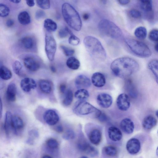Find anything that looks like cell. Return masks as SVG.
Masks as SVG:
<instances>
[{
	"label": "cell",
	"mask_w": 158,
	"mask_h": 158,
	"mask_svg": "<svg viewBox=\"0 0 158 158\" xmlns=\"http://www.w3.org/2000/svg\"><path fill=\"white\" fill-rule=\"evenodd\" d=\"M20 86L24 91L28 92L31 89H34L36 87V83L33 79L26 77L21 80L20 83Z\"/></svg>",
	"instance_id": "15"
},
{
	"label": "cell",
	"mask_w": 158,
	"mask_h": 158,
	"mask_svg": "<svg viewBox=\"0 0 158 158\" xmlns=\"http://www.w3.org/2000/svg\"><path fill=\"white\" fill-rule=\"evenodd\" d=\"M41 158H52L51 156L48 155H45L42 156Z\"/></svg>",
	"instance_id": "58"
},
{
	"label": "cell",
	"mask_w": 158,
	"mask_h": 158,
	"mask_svg": "<svg viewBox=\"0 0 158 158\" xmlns=\"http://www.w3.org/2000/svg\"><path fill=\"white\" fill-rule=\"evenodd\" d=\"M73 110L74 113L78 115H85L94 113L97 118H98L102 113L101 110L85 101L79 100L76 102Z\"/></svg>",
	"instance_id": "6"
},
{
	"label": "cell",
	"mask_w": 158,
	"mask_h": 158,
	"mask_svg": "<svg viewBox=\"0 0 158 158\" xmlns=\"http://www.w3.org/2000/svg\"></svg>",
	"instance_id": "63"
},
{
	"label": "cell",
	"mask_w": 158,
	"mask_h": 158,
	"mask_svg": "<svg viewBox=\"0 0 158 158\" xmlns=\"http://www.w3.org/2000/svg\"><path fill=\"white\" fill-rule=\"evenodd\" d=\"M120 126L122 130L127 134L132 133L134 129L133 122L128 118H125L122 120L120 123Z\"/></svg>",
	"instance_id": "18"
},
{
	"label": "cell",
	"mask_w": 158,
	"mask_h": 158,
	"mask_svg": "<svg viewBox=\"0 0 158 158\" xmlns=\"http://www.w3.org/2000/svg\"><path fill=\"white\" fill-rule=\"evenodd\" d=\"M98 28L103 35L116 40H119L123 38V33L121 29L110 20H102L98 23Z\"/></svg>",
	"instance_id": "4"
},
{
	"label": "cell",
	"mask_w": 158,
	"mask_h": 158,
	"mask_svg": "<svg viewBox=\"0 0 158 158\" xmlns=\"http://www.w3.org/2000/svg\"><path fill=\"white\" fill-rule=\"evenodd\" d=\"M75 136V133L73 131L68 130L64 134L63 138L65 139L68 140L73 139Z\"/></svg>",
	"instance_id": "44"
},
{
	"label": "cell",
	"mask_w": 158,
	"mask_h": 158,
	"mask_svg": "<svg viewBox=\"0 0 158 158\" xmlns=\"http://www.w3.org/2000/svg\"><path fill=\"white\" fill-rule=\"evenodd\" d=\"M17 88L14 83H11L8 85L6 92L7 100L10 102H14L16 100Z\"/></svg>",
	"instance_id": "21"
},
{
	"label": "cell",
	"mask_w": 158,
	"mask_h": 158,
	"mask_svg": "<svg viewBox=\"0 0 158 158\" xmlns=\"http://www.w3.org/2000/svg\"><path fill=\"white\" fill-rule=\"evenodd\" d=\"M73 99V92L71 89H69L65 92L64 97L62 102V104L65 106H69L72 103Z\"/></svg>",
	"instance_id": "33"
},
{
	"label": "cell",
	"mask_w": 158,
	"mask_h": 158,
	"mask_svg": "<svg viewBox=\"0 0 158 158\" xmlns=\"http://www.w3.org/2000/svg\"><path fill=\"white\" fill-rule=\"evenodd\" d=\"M11 128L16 134H18L24 127V123L22 118L17 115L13 116L11 121Z\"/></svg>",
	"instance_id": "16"
},
{
	"label": "cell",
	"mask_w": 158,
	"mask_h": 158,
	"mask_svg": "<svg viewBox=\"0 0 158 158\" xmlns=\"http://www.w3.org/2000/svg\"><path fill=\"white\" fill-rule=\"evenodd\" d=\"M130 16L135 19H138L141 17V14L140 12L137 10L132 9L129 11Z\"/></svg>",
	"instance_id": "45"
},
{
	"label": "cell",
	"mask_w": 158,
	"mask_h": 158,
	"mask_svg": "<svg viewBox=\"0 0 158 158\" xmlns=\"http://www.w3.org/2000/svg\"><path fill=\"white\" fill-rule=\"evenodd\" d=\"M0 109H1V114H0V115H1H1H2V101H1V100H0Z\"/></svg>",
	"instance_id": "59"
},
{
	"label": "cell",
	"mask_w": 158,
	"mask_h": 158,
	"mask_svg": "<svg viewBox=\"0 0 158 158\" xmlns=\"http://www.w3.org/2000/svg\"><path fill=\"white\" fill-rule=\"evenodd\" d=\"M14 23V20L11 19H8L6 22V25L8 27L12 26Z\"/></svg>",
	"instance_id": "50"
},
{
	"label": "cell",
	"mask_w": 158,
	"mask_h": 158,
	"mask_svg": "<svg viewBox=\"0 0 158 158\" xmlns=\"http://www.w3.org/2000/svg\"><path fill=\"white\" fill-rule=\"evenodd\" d=\"M148 38L152 41L158 42V30L154 29L152 30L149 33Z\"/></svg>",
	"instance_id": "42"
},
{
	"label": "cell",
	"mask_w": 158,
	"mask_h": 158,
	"mask_svg": "<svg viewBox=\"0 0 158 158\" xmlns=\"http://www.w3.org/2000/svg\"><path fill=\"white\" fill-rule=\"evenodd\" d=\"M75 83L76 86L79 89L88 88L91 85L90 79L83 75L78 76L75 79Z\"/></svg>",
	"instance_id": "14"
},
{
	"label": "cell",
	"mask_w": 158,
	"mask_h": 158,
	"mask_svg": "<svg viewBox=\"0 0 158 158\" xmlns=\"http://www.w3.org/2000/svg\"><path fill=\"white\" fill-rule=\"evenodd\" d=\"M68 42L70 44L72 45L76 46L79 44L80 40L73 33L70 35L68 39Z\"/></svg>",
	"instance_id": "43"
},
{
	"label": "cell",
	"mask_w": 158,
	"mask_h": 158,
	"mask_svg": "<svg viewBox=\"0 0 158 158\" xmlns=\"http://www.w3.org/2000/svg\"><path fill=\"white\" fill-rule=\"evenodd\" d=\"M118 1L120 4L122 5L127 4L130 2L129 0H119Z\"/></svg>",
	"instance_id": "53"
},
{
	"label": "cell",
	"mask_w": 158,
	"mask_h": 158,
	"mask_svg": "<svg viewBox=\"0 0 158 158\" xmlns=\"http://www.w3.org/2000/svg\"><path fill=\"white\" fill-rule=\"evenodd\" d=\"M36 2L38 6L43 9H48L50 8V1L49 0H36Z\"/></svg>",
	"instance_id": "38"
},
{
	"label": "cell",
	"mask_w": 158,
	"mask_h": 158,
	"mask_svg": "<svg viewBox=\"0 0 158 158\" xmlns=\"http://www.w3.org/2000/svg\"><path fill=\"white\" fill-rule=\"evenodd\" d=\"M126 148L127 152L131 154H136L140 150L141 148L140 142L137 138H132L127 142Z\"/></svg>",
	"instance_id": "11"
},
{
	"label": "cell",
	"mask_w": 158,
	"mask_h": 158,
	"mask_svg": "<svg viewBox=\"0 0 158 158\" xmlns=\"http://www.w3.org/2000/svg\"><path fill=\"white\" fill-rule=\"evenodd\" d=\"M141 9L145 12H149L152 10V1L149 0L140 1Z\"/></svg>",
	"instance_id": "35"
},
{
	"label": "cell",
	"mask_w": 158,
	"mask_h": 158,
	"mask_svg": "<svg viewBox=\"0 0 158 158\" xmlns=\"http://www.w3.org/2000/svg\"><path fill=\"white\" fill-rule=\"evenodd\" d=\"M61 12L65 21L70 27L77 31L81 30L82 23L79 15L71 4L67 2L64 3Z\"/></svg>",
	"instance_id": "2"
},
{
	"label": "cell",
	"mask_w": 158,
	"mask_h": 158,
	"mask_svg": "<svg viewBox=\"0 0 158 158\" xmlns=\"http://www.w3.org/2000/svg\"><path fill=\"white\" fill-rule=\"evenodd\" d=\"M73 33L67 27L60 29L58 31V35L60 38H63L67 37L69 34L70 35Z\"/></svg>",
	"instance_id": "39"
},
{
	"label": "cell",
	"mask_w": 158,
	"mask_h": 158,
	"mask_svg": "<svg viewBox=\"0 0 158 158\" xmlns=\"http://www.w3.org/2000/svg\"><path fill=\"white\" fill-rule=\"evenodd\" d=\"M44 26L46 31L50 32L55 31L57 27L56 23L53 20L48 18L44 20Z\"/></svg>",
	"instance_id": "27"
},
{
	"label": "cell",
	"mask_w": 158,
	"mask_h": 158,
	"mask_svg": "<svg viewBox=\"0 0 158 158\" xmlns=\"http://www.w3.org/2000/svg\"><path fill=\"white\" fill-rule=\"evenodd\" d=\"M98 118L100 121L102 122L105 121L107 119V117L106 114L102 113Z\"/></svg>",
	"instance_id": "48"
},
{
	"label": "cell",
	"mask_w": 158,
	"mask_h": 158,
	"mask_svg": "<svg viewBox=\"0 0 158 158\" xmlns=\"http://www.w3.org/2000/svg\"><path fill=\"white\" fill-rule=\"evenodd\" d=\"M116 104L118 109L123 111L127 110L130 106V102L127 95L125 93L119 94L116 100Z\"/></svg>",
	"instance_id": "10"
},
{
	"label": "cell",
	"mask_w": 158,
	"mask_h": 158,
	"mask_svg": "<svg viewBox=\"0 0 158 158\" xmlns=\"http://www.w3.org/2000/svg\"><path fill=\"white\" fill-rule=\"evenodd\" d=\"M60 47L64 54L66 56H71L75 53L74 50L71 48L64 45H61Z\"/></svg>",
	"instance_id": "40"
},
{
	"label": "cell",
	"mask_w": 158,
	"mask_h": 158,
	"mask_svg": "<svg viewBox=\"0 0 158 158\" xmlns=\"http://www.w3.org/2000/svg\"><path fill=\"white\" fill-rule=\"evenodd\" d=\"M125 41L131 51L137 56L145 58L151 55L150 49L144 43L130 38L125 39Z\"/></svg>",
	"instance_id": "5"
},
{
	"label": "cell",
	"mask_w": 158,
	"mask_h": 158,
	"mask_svg": "<svg viewBox=\"0 0 158 158\" xmlns=\"http://www.w3.org/2000/svg\"><path fill=\"white\" fill-rule=\"evenodd\" d=\"M89 141L93 144L98 145L100 143L102 138L101 131L97 128H94L89 132Z\"/></svg>",
	"instance_id": "20"
},
{
	"label": "cell",
	"mask_w": 158,
	"mask_h": 158,
	"mask_svg": "<svg viewBox=\"0 0 158 158\" xmlns=\"http://www.w3.org/2000/svg\"><path fill=\"white\" fill-rule=\"evenodd\" d=\"M45 15V12L43 10H37L35 14V17L37 19H40L43 18Z\"/></svg>",
	"instance_id": "47"
},
{
	"label": "cell",
	"mask_w": 158,
	"mask_h": 158,
	"mask_svg": "<svg viewBox=\"0 0 158 158\" xmlns=\"http://www.w3.org/2000/svg\"><path fill=\"white\" fill-rule=\"evenodd\" d=\"M55 130L57 132L61 133L63 131V128L61 125H58L56 127Z\"/></svg>",
	"instance_id": "51"
},
{
	"label": "cell",
	"mask_w": 158,
	"mask_h": 158,
	"mask_svg": "<svg viewBox=\"0 0 158 158\" xmlns=\"http://www.w3.org/2000/svg\"><path fill=\"white\" fill-rule=\"evenodd\" d=\"M108 133L109 138L112 141H118L122 138V134L121 131L117 127L111 126L108 130Z\"/></svg>",
	"instance_id": "19"
},
{
	"label": "cell",
	"mask_w": 158,
	"mask_h": 158,
	"mask_svg": "<svg viewBox=\"0 0 158 158\" xmlns=\"http://www.w3.org/2000/svg\"><path fill=\"white\" fill-rule=\"evenodd\" d=\"M23 64L27 69L33 72L38 70L40 66L38 61L34 57L31 56H27L24 58Z\"/></svg>",
	"instance_id": "13"
},
{
	"label": "cell",
	"mask_w": 158,
	"mask_h": 158,
	"mask_svg": "<svg viewBox=\"0 0 158 158\" xmlns=\"http://www.w3.org/2000/svg\"><path fill=\"white\" fill-rule=\"evenodd\" d=\"M149 69L153 74L157 83L158 84V60H151L148 64Z\"/></svg>",
	"instance_id": "28"
},
{
	"label": "cell",
	"mask_w": 158,
	"mask_h": 158,
	"mask_svg": "<svg viewBox=\"0 0 158 158\" xmlns=\"http://www.w3.org/2000/svg\"><path fill=\"white\" fill-rule=\"evenodd\" d=\"M80 158H88L87 157L85 156H82Z\"/></svg>",
	"instance_id": "62"
},
{
	"label": "cell",
	"mask_w": 158,
	"mask_h": 158,
	"mask_svg": "<svg viewBox=\"0 0 158 158\" xmlns=\"http://www.w3.org/2000/svg\"><path fill=\"white\" fill-rule=\"evenodd\" d=\"M156 155L158 156V147L156 149Z\"/></svg>",
	"instance_id": "61"
},
{
	"label": "cell",
	"mask_w": 158,
	"mask_h": 158,
	"mask_svg": "<svg viewBox=\"0 0 158 158\" xmlns=\"http://www.w3.org/2000/svg\"><path fill=\"white\" fill-rule=\"evenodd\" d=\"M13 116L11 113L9 111L6 112L5 118L4 129L6 135L8 136L11 128V121Z\"/></svg>",
	"instance_id": "26"
},
{
	"label": "cell",
	"mask_w": 158,
	"mask_h": 158,
	"mask_svg": "<svg viewBox=\"0 0 158 158\" xmlns=\"http://www.w3.org/2000/svg\"><path fill=\"white\" fill-rule=\"evenodd\" d=\"M88 91L85 89H79L74 93V96L77 99L81 101H85L89 97Z\"/></svg>",
	"instance_id": "30"
},
{
	"label": "cell",
	"mask_w": 158,
	"mask_h": 158,
	"mask_svg": "<svg viewBox=\"0 0 158 158\" xmlns=\"http://www.w3.org/2000/svg\"><path fill=\"white\" fill-rule=\"evenodd\" d=\"M66 86L64 84H61L59 86V90L60 93L64 94L66 92Z\"/></svg>",
	"instance_id": "49"
},
{
	"label": "cell",
	"mask_w": 158,
	"mask_h": 158,
	"mask_svg": "<svg viewBox=\"0 0 158 158\" xmlns=\"http://www.w3.org/2000/svg\"><path fill=\"white\" fill-rule=\"evenodd\" d=\"M26 3L27 5L29 7H32L35 4V1L34 0H27Z\"/></svg>",
	"instance_id": "52"
},
{
	"label": "cell",
	"mask_w": 158,
	"mask_h": 158,
	"mask_svg": "<svg viewBox=\"0 0 158 158\" xmlns=\"http://www.w3.org/2000/svg\"><path fill=\"white\" fill-rule=\"evenodd\" d=\"M89 17V15L88 13H85L83 16V18L85 20H87L88 19Z\"/></svg>",
	"instance_id": "54"
},
{
	"label": "cell",
	"mask_w": 158,
	"mask_h": 158,
	"mask_svg": "<svg viewBox=\"0 0 158 158\" xmlns=\"http://www.w3.org/2000/svg\"><path fill=\"white\" fill-rule=\"evenodd\" d=\"M43 117L45 122L50 126L55 125L59 120L58 113L52 109L46 110L44 113Z\"/></svg>",
	"instance_id": "9"
},
{
	"label": "cell",
	"mask_w": 158,
	"mask_h": 158,
	"mask_svg": "<svg viewBox=\"0 0 158 158\" xmlns=\"http://www.w3.org/2000/svg\"><path fill=\"white\" fill-rule=\"evenodd\" d=\"M138 63L134 59L128 57L118 58L111 63L110 69L114 74L121 78L127 77L137 71Z\"/></svg>",
	"instance_id": "1"
},
{
	"label": "cell",
	"mask_w": 158,
	"mask_h": 158,
	"mask_svg": "<svg viewBox=\"0 0 158 158\" xmlns=\"http://www.w3.org/2000/svg\"><path fill=\"white\" fill-rule=\"evenodd\" d=\"M157 121L156 118L151 115H148L145 117L142 122V126L146 130H149L156 124Z\"/></svg>",
	"instance_id": "23"
},
{
	"label": "cell",
	"mask_w": 158,
	"mask_h": 158,
	"mask_svg": "<svg viewBox=\"0 0 158 158\" xmlns=\"http://www.w3.org/2000/svg\"><path fill=\"white\" fill-rule=\"evenodd\" d=\"M154 48L155 51L158 53V42L155 45Z\"/></svg>",
	"instance_id": "57"
},
{
	"label": "cell",
	"mask_w": 158,
	"mask_h": 158,
	"mask_svg": "<svg viewBox=\"0 0 158 158\" xmlns=\"http://www.w3.org/2000/svg\"><path fill=\"white\" fill-rule=\"evenodd\" d=\"M103 150L105 154L109 157L115 156L117 153L116 148L110 145L105 147Z\"/></svg>",
	"instance_id": "34"
},
{
	"label": "cell",
	"mask_w": 158,
	"mask_h": 158,
	"mask_svg": "<svg viewBox=\"0 0 158 158\" xmlns=\"http://www.w3.org/2000/svg\"><path fill=\"white\" fill-rule=\"evenodd\" d=\"M10 12L9 7L3 3L0 4V16L5 17L8 16Z\"/></svg>",
	"instance_id": "37"
},
{
	"label": "cell",
	"mask_w": 158,
	"mask_h": 158,
	"mask_svg": "<svg viewBox=\"0 0 158 158\" xmlns=\"http://www.w3.org/2000/svg\"><path fill=\"white\" fill-rule=\"evenodd\" d=\"M45 50L47 56L50 61L55 58L56 50V41L51 32L46 31L45 35Z\"/></svg>",
	"instance_id": "7"
},
{
	"label": "cell",
	"mask_w": 158,
	"mask_h": 158,
	"mask_svg": "<svg viewBox=\"0 0 158 158\" xmlns=\"http://www.w3.org/2000/svg\"><path fill=\"white\" fill-rule=\"evenodd\" d=\"M85 48L93 58L100 60L105 59L106 53L100 41L96 38L87 36L83 40Z\"/></svg>",
	"instance_id": "3"
},
{
	"label": "cell",
	"mask_w": 158,
	"mask_h": 158,
	"mask_svg": "<svg viewBox=\"0 0 158 158\" xmlns=\"http://www.w3.org/2000/svg\"><path fill=\"white\" fill-rule=\"evenodd\" d=\"M91 82L95 87H102L106 84L105 77L102 73L99 72H95L92 76Z\"/></svg>",
	"instance_id": "17"
},
{
	"label": "cell",
	"mask_w": 158,
	"mask_h": 158,
	"mask_svg": "<svg viewBox=\"0 0 158 158\" xmlns=\"http://www.w3.org/2000/svg\"><path fill=\"white\" fill-rule=\"evenodd\" d=\"M78 148L92 157H95L98 155L97 149L84 139L80 140L77 144Z\"/></svg>",
	"instance_id": "8"
},
{
	"label": "cell",
	"mask_w": 158,
	"mask_h": 158,
	"mask_svg": "<svg viewBox=\"0 0 158 158\" xmlns=\"http://www.w3.org/2000/svg\"><path fill=\"white\" fill-rule=\"evenodd\" d=\"M134 35L135 36L140 40H144L147 35V30L145 27L143 26L137 27L135 30Z\"/></svg>",
	"instance_id": "31"
},
{
	"label": "cell",
	"mask_w": 158,
	"mask_h": 158,
	"mask_svg": "<svg viewBox=\"0 0 158 158\" xmlns=\"http://www.w3.org/2000/svg\"><path fill=\"white\" fill-rule=\"evenodd\" d=\"M12 68L14 72L19 75L22 68V65L20 62L16 60L12 64Z\"/></svg>",
	"instance_id": "41"
},
{
	"label": "cell",
	"mask_w": 158,
	"mask_h": 158,
	"mask_svg": "<svg viewBox=\"0 0 158 158\" xmlns=\"http://www.w3.org/2000/svg\"><path fill=\"white\" fill-rule=\"evenodd\" d=\"M18 20L21 24L27 25L30 23L31 17L29 13L26 11L21 12L18 16Z\"/></svg>",
	"instance_id": "25"
},
{
	"label": "cell",
	"mask_w": 158,
	"mask_h": 158,
	"mask_svg": "<svg viewBox=\"0 0 158 158\" xmlns=\"http://www.w3.org/2000/svg\"><path fill=\"white\" fill-rule=\"evenodd\" d=\"M20 42L23 48L28 50L33 49L35 45L34 39L30 36L23 37L20 40Z\"/></svg>",
	"instance_id": "22"
},
{
	"label": "cell",
	"mask_w": 158,
	"mask_h": 158,
	"mask_svg": "<svg viewBox=\"0 0 158 158\" xmlns=\"http://www.w3.org/2000/svg\"><path fill=\"white\" fill-rule=\"evenodd\" d=\"M29 135L30 137L28 139L27 142L28 143H33V137H37L38 136V133L37 131L32 130L29 131Z\"/></svg>",
	"instance_id": "46"
},
{
	"label": "cell",
	"mask_w": 158,
	"mask_h": 158,
	"mask_svg": "<svg viewBox=\"0 0 158 158\" xmlns=\"http://www.w3.org/2000/svg\"><path fill=\"white\" fill-rule=\"evenodd\" d=\"M46 145L50 149H55L58 147L59 143L55 139L51 138L47 140L46 142Z\"/></svg>",
	"instance_id": "36"
},
{
	"label": "cell",
	"mask_w": 158,
	"mask_h": 158,
	"mask_svg": "<svg viewBox=\"0 0 158 158\" xmlns=\"http://www.w3.org/2000/svg\"><path fill=\"white\" fill-rule=\"evenodd\" d=\"M156 117L158 118V110L156 112Z\"/></svg>",
	"instance_id": "60"
},
{
	"label": "cell",
	"mask_w": 158,
	"mask_h": 158,
	"mask_svg": "<svg viewBox=\"0 0 158 158\" xmlns=\"http://www.w3.org/2000/svg\"><path fill=\"white\" fill-rule=\"evenodd\" d=\"M66 64L69 68L76 70L80 67V63L77 59L74 57L71 56L67 60Z\"/></svg>",
	"instance_id": "29"
},
{
	"label": "cell",
	"mask_w": 158,
	"mask_h": 158,
	"mask_svg": "<svg viewBox=\"0 0 158 158\" xmlns=\"http://www.w3.org/2000/svg\"><path fill=\"white\" fill-rule=\"evenodd\" d=\"M50 69L51 71L53 73H55L56 71V68L53 65L51 66Z\"/></svg>",
	"instance_id": "55"
},
{
	"label": "cell",
	"mask_w": 158,
	"mask_h": 158,
	"mask_svg": "<svg viewBox=\"0 0 158 158\" xmlns=\"http://www.w3.org/2000/svg\"><path fill=\"white\" fill-rule=\"evenodd\" d=\"M97 100L98 104L101 107L107 108L111 105L113 100L111 96L105 93H100L98 95Z\"/></svg>",
	"instance_id": "12"
},
{
	"label": "cell",
	"mask_w": 158,
	"mask_h": 158,
	"mask_svg": "<svg viewBox=\"0 0 158 158\" xmlns=\"http://www.w3.org/2000/svg\"><path fill=\"white\" fill-rule=\"evenodd\" d=\"M10 1L14 3L18 4L21 1L19 0H11Z\"/></svg>",
	"instance_id": "56"
},
{
	"label": "cell",
	"mask_w": 158,
	"mask_h": 158,
	"mask_svg": "<svg viewBox=\"0 0 158 158\" xmlns=\"http://www.w3.org/2000/svg\"><path fill=\"white\" fill-rule=\"evenodd\" d=\"M38 85L41 91L45 94H49L52 90V83L48 80L45 79L40 80L38 82Z\"/></svg>",
	"instance_id": "24"
},
{
	"label": "cell",
	"mask_w": 158,
	"mask_h": 158,
	"mask_svg": "<svg viewBox=\"0 0 158 158\" xmlns=\"http://www.w3.org/2000/svg\"><path fill=\"white\" fill-rule=\"evenodd\" d=\"M12 77L10 70L5 66L2 65L0 68V77L4 80H8Z\"/></svg>",
	"instance_id": "32"
}]
</instances>
